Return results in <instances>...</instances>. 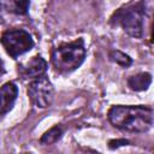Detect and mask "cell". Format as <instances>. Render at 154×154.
<instances>
[{"label": "cell", "mask_w": 154, "mask_h": 154, "mask_svg": "<svg viewBox=\"0 0 154 154\" xmlns=\"http://www.w3.org/2000/svg\"><path fill=\"white\" fill-rule=\"evenodd\" d=\"M108 120L120 130L146 132L153 125V109L147 106H113L108 111Z\"/></svg>", "instance_id": "cell-1"}, {"label": "cell", "mask_w": 154, "mask_h": 154, "mask_svg": "<svg viewBox=\"0 0 154 154\" xmlns=\"http://www.w3.org/2000/svg\"><path fill=\"white\" fill-rule=\"evenodd\" d=\"M85 59V47L83 38L70 43H63L52 53V64L60 73H69L78 69Z\"/></svg>", "instance_id": "cell-2"}, {"label": "cell", "mask_w": 154, "mask_h": 154, "mask_svg": "<svg viewBox=\"0 0 154 154\" xmlns=\"http://www.w3.org/2000/svg\"><path fill=\"white\" fill-rule=\"evenodd\" d=\"M144 4L134 2L129 4L123 8H119L111 17V23L114 25H120L123 30L136 38L143 35V20H144Z\"/></svg>", "instance_id": "cell-3"}, {"label": "cell", "mask_w": 154, "mask_h": 154, "mask_svg": "<svg viewBox=\"0 0 154 154\" xmlns=\"http://www.w3.org/2000/svg\"><path fill=\"white\" fill-rule=\"evenodd\" d=\"M7 54L16 59L17 57L29 52L34 47V40L31 35L23 29H11L2 34L0 38Z\"/></svg>", "instance_id": "cell-4"}, {"label": "cell", "mask_w": 154, "mask_h": 154, "mask_svg": "<svg viewBox=\"0 0 154 154\" xmlns=\"http://www.w3.org/2000/svg\"><path fill=\"white\" fill-rule=\"evenodd\" d=\"M28 95L31 102L40 108L49 107L53 101L54 89L53 84L46 75L35 78L28 87Z\"/></svg>", "instance_id": "cell-5"}, {"label": "cell", "mask_w": 154, "mask_h": 154, "mask_svg": "<svg viewBox=\"0 0 154 154\" xmlns=\"http://www.w3.org/2000/svg\"><path fill=\"white\" fill-rule=\"evenodd\" d=\"M18 71L23 78H38L46 73L47 61L42 57L35 55L26 63L22 64Z\"/></svg>", "instance_id": "cell-6"}, {"label": "cell", "mask_w": 154, "mask_h": 154, "mask_svg": "<svg viewBox=\"0 0 154 154\" xmlns=\"http://www.w3.org/2000/svg\"><path fill=\"white\" fill-rule=\"evenodd\" d=\"M18 95V88L14 83L7 82L0 87V116L8 112Z\"/></svg>", "instance_id": "cell-7"}, {"label": "cell", "mask_w": 154, "mask_h": 154, "mask_svg": "<svg viewBox=\"0 0 154 154\" xmlns=\"http://www.w3.org/2000/svg\"><path fill=\"white\" fill-rule=\"evenodd\" d=\"M152 83V75L148 72H140L135 76H131L128 79V85L135 91H142L148 89Z\"/></svg>", "instance_id": "cell-8"}, {"label": "cell", "mask_w": 154, "mask_h": 154, "mask_svg": "<svg viewBox=\"0 0 154 154\" xmlns=\"http://www.w3.org/2000/svg\"><path fill=\"white\" fill-rule=\"evenodd\" d=\"M61 136H63V129H61V126L55 125V126L51 128L48 131H46L42 135V137L40 138V142L42 144H53L58 140H60Z\"/></svg>", "instance_id": "cell-9"}, {"label": "cell", "mask_w": 154, "mask_h": 154, "mask_svg": "<svg viewBox=\"0 0 154 154\" xmlns=\"http://www.w3.org/2000/svg\"><path fill=\"white\" fill-rule=\"evenodd\" d=\"M109 59L123 67H128L132 64V59L128 54H125L120 51H111L109 52Z\"/></svg>", "instance_id": "cell-10"}, {"label": "cell", "mask_w": 154, "mask_h": 154, "mask_svg": "<svg viewBox=\"0 0 154 154\" xmlns=\"http://www.w3.org/2000/svg\"><path fill=\"white\" fill-rule=\"evenodd\" d=\"M5 5H8L7 6V10L11 11V12H14L17 14H25L28 12V8L30 6V2L29 1H19V0H17V1L6 2Z\"/></svg>", "instance_id": "cell-11"}, {"label": "cell", "mask_w": 154, "mask_h": 154, "mask_svg": "<svg viewBox=\"0 0 154 154\" xmlns=\"http://www.w3.org/2000/svg\"><path fill=\"white\" fill-rule=\"evenodd\" d=\"M129 144V141L128 140H124V138H120V140H112L108 142V147L111 149H116V148H119L122 146H126Z\"/></svg>", "instance_id": "cell-12"}, {"label": "cell", "mask_w": 154, "mask_h": 154, "mask_svg": "<svg viewBox=\"0 0 154 154\" xmlns=\"http://www.w3.org/2000/svg\"><path fill=\"white\" fill-rule=\"evenodd\" d=\"M4 71H5V69H4V63H2V60L0 59V75H2Z\"/></svg>", "instance_id": "cell-13"}, {"label": "cell", "mask_w": 154, "mask_h": 154, "mask_svg": "<svg viewBox=\"0 0 154 154\" xmlns=\"http://www.w3.org/2000/svg\"><path fill=\"white\" fill-rule=\"evenodd\" d=\"M2 23H4V19H2V17L0 16V24H2Z\"/></svg>", "instance_id": "cell-14"}]
</instances>
